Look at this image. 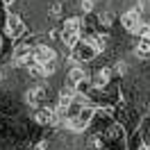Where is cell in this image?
<instances>
[{"label":"cell","mask_w":150,"mask_h":150,"mask_svg":"<svg viewBox=\"0 0 150 150\" xmlns=\"http://www.w3.org/2000/svg\"><path fill=\"white\" fill-rule=\"evenodd\" d=\"M2 30H5L7 39H11V43H14V41H21V39H25V34H28V25H25V21H23L21 14H7Z\"/></svg>","instance_id":"cell-1"},{"label":"cell","mask_w":150,"mask_h":150,"mask_svg":"<svg viewBox=\"0 0 150 150\" xmlns=\"http://www.w3.org/2000/svg\"><path fill=\"white\" fill-rule=\"evenodd\" d=\"M48 98H50V91L43 82H34L32 86L25 89V105H30L32 109H39V107L48 105Z\"/></svg>","instance_id":"cell-2"},{"label":"cell","mask_w":150,"mask_h":150,"mask_svg":"<svg viewBox=\"0 0 150 150\" xmlns=\"http://www.w3.org/2000/svg\"><path fill=\"white\" fill-rule=\"evenodd\" d=\"M114 82V71H112V66L109 64H103V66H98L93 73H91V86H93V91H107L109 86H112Z\"/></svg>","instance_id":"cell-3"},{"label":"cell","mask_w":150,"mask_h":150,"mask_svg":"<svg viewBox=\"0 0 150 150\" xmlns=\"http://www.w3.org/2000/svg\"><path fill=\"white\" fill-rule=\"evenodd\" d=\"M32 57H34V64L43 66V64H50V62H57L59 59V52L55 50V46L50 43H34L32 46Z\"/></svg>","instance_id":"cell-4"},{"label":"cell","mask_w":150,"mask_h":150,"mask_svg":"<svg viewBox=\"0 0 150 150\" xmlns=\"http://www.w3.org/2000/svg\"><path fill=\"white\" fill-rule=\"evenodd\" d=\"M143 21L146 18H143V14H141L137 7H130V9H125L121 16H118V23H121L123 32H127V34H134L137 28H139Z\"/></svg>","instance_id":"cell-5"},{"label":"cell","mask_w":150,"mask_h":150,"mask_svg":"<svg viewBox=\"0 0 150 150\" xmlns=\"http://www.w3.org/2000/svg\"><path fill=\"white\" fill-rule=\"evenodd\" d=\"M52 121H55V105H43L32 112V123L37 127H52Z\"/></svg>","instance_id":"cell-6"},{"label":"cell","mask_w":150,"mask_h":150,"mask_svg":"<svg viewBox=\"0 0 150 150\" xmlns=\"http://www.w3.org/2000/svg\"><path fill=\"white\" fill-rule=\"evenodd\" d=\"M71 57H73L77 64H82V66H84V64H89V62H93L96 57H98V52H96L93 48L86 43L84 39H80V43H77V46L71 50Z\"/></svg>","instance_id":"cell-7"},{"label":"cell","mask_w":150,"mask_h":150,"mask_svg":"<svg viewBox=\"0 0 150 150\" xmlns=\"http://www.w3.org/2000/svg\"><path fill=\"white\" fill-rule=\"evenodd\" d=\"M89 71H86L82 64L77 66H71V68H66V75H64V86H68V89H75V86L80 84L82 80H86L89 77Z\"/></svg>","instance_id":"cell-8"},{"label":"cell","mask_w":150,"mask_h":150,"mask_svg":"<svg viewBox=\"0 0 150 150\" xmlns=\"http://www.w3.org/2000/svg\"><path fill=\"white\" fill-rule=\"evenodd\" d=\"M62 32L82 39V18H80V16H75V14L64 16V21H62Z\"/></svg>","instance_id":"cell-9"},{"label":"cell","mask_w":150,"mask_h":150,"mask_svg":"<svg viewBox=\"0 0 150 150\" xmlns=\"http://www.w3.org/2000/svg\"><path fill=\"white\" fill-rule=\"evenodd\" d=\"M84 41H86V43H89L91 48H93L98 55L107 52V48H109V37H107L105 32H93V34H89Z\"/></svg>","instance_id":"cell-10"},{"label":"cell","mask_w":150,"mask_h":150,"mask_svg":"<svg viewBox=\"0 0 150 150\" xmlns=\"http://www.w3.org/2000/svg\"><path fill=\"white\" fill-rule=\"evenodd\" d=\"M75 103V89H68V86H62L57 91V103L55 107H62V109H68L71 105Z\"/></svg>","instance_id":"cell-11"},{"label":"cell","mask_w":150,"mask_h":150,"mask_svg":"<svg viewBox=\"0 0 150 150\" xmlns=\"http://www.w3.org/2000/svg\"><path fill=\"white\" fill-rule=\"evenodd\" d=\"M96 23H98V28L100 30H109L116 23V11L109 7V9H100L98 11V18H96Z\"/></svg>","instance_id":"cell-12"},{"label":"cell","mask_w":150,"mask_h":150,"mask_svg":"<svg viewBox=\"0 0 150 150\" xmlns=\"http://www.w3.org/2000/svg\"><path fill=\"white\" fill-rule=\"evenodd\" d=\"M134 55L141 62H148L150 59V41H137L134 43Z\"/></svg>","instance_id":"cell-13"},{"label":"cell","mask_w":150,"mask_h":150,"mask_svg":"<svg viewBox=\"0 0 150 150\" xmlns=\"http://www.w3.org/2000/svg\"><path fill=\"white\" fill-rule=\"evenodd\" d=\"M132 37H137V41H150V23H148V21H143Z\"/></svg>","instance_id":"cell-14"},{"label":"cell","mask_w":150,"mask_h":150,"mask_svg":"<svg viewBox=\"0 0 150 150\" xmlns=\"http://www.w3.org/2000/svg\"><path fill=\"white\" fill-rule=\"evenodd\" d=\"M112 71H114V75L125 77V75H127V71H130V64H127L125 59H116V62L112 64Z\"/></svg>","instance_id":"cell-15"},{"label":"cell","mask_w":150,"mask_h":150,"mask_svg":"<svg viewBox=\"0 0 150 150\" xmlns=\"http://www.w3.org/2000/svg\"><path fill=\"white\" fill-rule=\"evenodd\" d=\"M21 2H23V0H0V5L5 7V11H7V14H18Z\"/></svg>","instance_id":"cell-16"},{"label":"cell","mask_w":150,"mask_h":150,"mask_svg":"<svg viewBox=\"0 0 150 150\" xmlns=\"http://www.w3.org/2000/svg\"><path fill=\"white\" fill-rule=\"evenodd\" d=\"M62 9H64V5H62L59 0H52V2H50V7H48V16H50L52 21L59 18V16H62Z\"/></svg>","instance_id":"cell-17"},{"label":"cell","mask_w":150,"mask_h":150,"mask_svg":"<svg viewBox=\"0 0 150 150\" xmlns=\"http://www.w3.org/2000/svg\"><path fill=\"white\" fill-rule=\"evenodd\" d=\"M80 9H82V14H91V11L96 9V0H80Z\"/></svg>","instance_id":"cell-18"},{"label":"cell","mask_w":150,"mask_h":150,"mask_svg":"<svg viewBox=\"0 0 150 150\" xmlns=\"http://www.w3.org/2000/svg\"><path fill=\"white\" fill-rule=\"evenodd\" d=\"M5 77H7V73H5V68H2V66H0V84H2V82H5Z\"/></svg>","instance_id":"cell-19"},{"label":"cell","mask_w":150,"mask_h":150,"mask_svg":"<svg viewBox=\"0 0 150 150\" xmlns=\"http://www.w3.org/2000/svg\"><path fill=\"white\" fill-rule=\"evenodd\" d=\"M148 5H150V0H148Z\"/></svg>","instance_id":"cell-20"}]
</instances>
